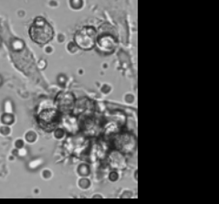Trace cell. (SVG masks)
Returning <instances> with one entry per match:
<instances>
[{
	"label": "cell",
	"instance_id": "1",
	"mask_svg": "<svg viewBox=\"0 0 219 204\" xmlns=\"http://www.w3.org/2000/svg\"><path fill=\"white\" fill-rule=\"evenodd\" d=\"M30 39L39 45H46L53 39L54 30L51 25L41 17L34 19L32 25L29 28Z\"/></svg>",
	"mask_w": 219,
	"mask_h": 204
},
{
	"label": "cell",
	"instance_id": "2",
	"mask_svg": "<svg viewBox=\"0 0 219 204\" xmlns=\"http://www.w3.org/2000/svg\"><path fill=\"white\" fill-rule=\"evenodd\" d=\"M97 30L91 26L83 27L78 30L74 36L76 45L83 50H91L96 45Z\"/></svg>",
	"mask_w": 219,
	"mask_h": 204
},
{
	"label": "cell",
	"instance_id": "5",
	"mask_svg": "<svg viewBox=\"0 0 219 204\" xmlns=\"http://www.w3.org/2000/svg\"><path fill=\"white\" fill-rule=\"evenodd\" d=\"M56 104L60 112H69L74 105V97L70 92H60L57 96Z\"/></svg>",
	"mask_w": 219,
	"mask_h": 204
},
{
	"label": "cell",
	"instance_id": "4",
	"mask_svg": "<svg viewBox=\"0 0 219 204\" xmlns=\"http://www.w3.org/2000/svg\"><path fill=\"white\" fill-rule=\"evenodd\" d=\"M97 48L104 53H112L118 46L117 39L112 34L107 33L97 36L96 45Z\"/></svg>",
	"mask_w": 219,
	"mask_h": 204
},
{
	"label": "cell",
	"instance_id": "3",
	"mask_svg": "<svg viewBox=\"0 0 219 204\" xmlns=\"http://www.w3.org/2000/svg\"><path fill=\"white\" fill-rule=\"evenodd\" d=\"M38 124L45 131H52L59 124V111L56 109H45L38 116Z\"/></svg>",
	"mask_w": 219,
	"mask_h": 204
}]
</instances>
